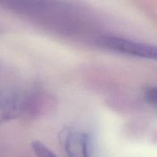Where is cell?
<instances>
[{"label": "cell", "mask_w": 157, "mask_h": 157, "mask_svg": "<svg viewBox=\"0 0 157 157\" xmlns=\"http://www.w3.org/2000/svg\"><path fill=\"white\" fill-rule=\"evenodd\" d=\"M102 43L107 49L124 55L147 59L155 60L156 58V47L149 43L118 36L106 37Z\"/></svg>", "instance_id": "obj_1"}, {"label": "cell", "mask_w": 157, "mask_h": 157, "mask_svg": "<svg viewBox=\"0 0 157 157\" xmlns=\"http://www.w3.org/2000/svg\"><path fill=\"white\" fill-rule=\"evenodd\" d=\"M59 141L67 157H91V141L88 133L75 128H64Z\"/></svg>", "instance_id": "obj_2"}, {"label": "cell", "mask_w": 157, "mask_h": 157, "mask_svg": "<svg viewBox=\"0 0 157 157\" xmlns=\"http://www.w3.org/2000/svg\"><path fill=\"white\" fill-rule=\"evenodd\" d=\"M31 146L36 157H58L53 151L38 140H34Z\"/></svg>", "instance_id": "obj_3"}, {"label": "cell", "mask_w": 157, "mask_h": 157, "mask_svg": "<svg viewBox=\"0 0 157 157\" xmlns=\"http://www.w3.org/2000/svg\"><path fill=\"white\" fill-rule=\"evenodd\" d=\"M145 99L149 104L153 106H156V89L155 87H150L145 91L144 93Z\"/></svg>", "instance_id": "obj_4"}]
</instances>
